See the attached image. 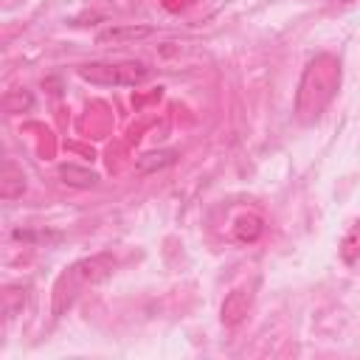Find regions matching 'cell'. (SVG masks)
<instances>
[{
	"label": "cell",
	"mask_w": 360,
	"mask_h": 360,
	"mask_svg": "<svg viewBox=\"0 0 360 360\" xmlns=\"http://www.w3.org/2000/svg\"><path fill=\"white\" fill-rule=\"evenodd\" d=\"M338 87H340V62L332 53L312 56L301 70L295 101H292L298 124H315L338 96Z\"/></svg>",
	"instance_id": "obj_1"
},
{
	"label": "cell",
	"mask_w": 360,
	"mask_h": 360,
	"mask_svg": "<svg viewBox=\"0 0 360 360\" xmlns=\"http://www.w3.org/2000/svg\"><path fill=\"white\" fill-rule=\"evenodd\" d=\"M112 267H115V256L112 253H96V256H87V259H79V262L68 264L53 281V295H51L53 318H62L76 304V298L87 287L104 281L112 273Z\"/></svg>",
	"instance_id": "obj_2"
},
{
	"label": "cell",
	"mask_w": 360,
	"mask_h": 360,
	"mask_svg": "<svg viewBox=\"0 0 360 360\" xmlns=\"http://www.w3.org/2000/svg\"><path fill=\"white\" fill-rule=\"evenodd\" d=\"M84 82L90 84H98V87H135V84H143L152 73L149 65L143 62H87V65H79L76 70Z\"/></svg>",
	"instance_id": "obj_3"
},
{
	"label": "cell",
	"mask_w": 360,
	"mask_h": 360,
	"mask_svg": "<svg viewBox=\"0 0 360 360\" xmlns=\"http://www.w3.org/2000/svg\"><path fill=\"white\" fill-rule=\"evenodd\" d=\"M250 304H253V287L242 284V287L231 290V292L225 295V301H222V309H219L222 323H225V326L242 323V321L248 318V312H250Z\"/></svg>",
	"instance_id": "obj_4"
},
{
	"label": "cell",
	"mask_w": 360,
	"mask_h": 360,
	"mask_svg": "<svg viewBox=\"0 0 360 360\" xmlns=\"http://www.w3.org/2000/svg\"><path fill=\"white\" fill-rule=\"evenodd\" d=\"M155 34V28L152 25H112V28H104L98 37H96V42L98 45H124V42H138V39H146V37H152Z\"/></svg>",
	"instance_id": "obj_5"
},
{
	"label": "cell",
	"mask_w": 360,
	"mask_h": 360,
	"mask_svg": "<svg viewBox=\"0 0 360 360\" xmlns=\"http://www.w3.org/2000/svg\"><path fill=\"white\" fill-rule=\"evenodd\" d=\"M22 191H25V174H22V169L14 160L6 158L3 166H0V197L6 202H11V200L22 197Z\"/></svg>",
	"instance_id": "obj_6"
},
{
	"label": "cell",
	"mask_w": 360,
	"mask_h": 360,
	"mask_svg": "<svg viewBox=\"0 0 360 360\" xmlns=\"http://www.w3.org/2000/svg\"><path fill=\"white\" fill-rule=\"evenodd\" d=\"M177 158H180L177 149L146 152V155H141V158L135 160V169H138V174H152V172H160V169H166V166H174Z\"/></svg>",
	"instance_id": "obj_7"
},
{
	"label": "cell",
	"mask_w": 360,
	"mask_h": 360,
	"mask_svg": "<svg viewBox=\"0 0 360 360\" xmlns=\"http://www.w3.org/2000/svg\"><path fill=\"white\" fill-rule=\"evenodd\" d=\"M59 177H62V183H68L73 188H93L98 183V174L93 169H84V166H76V163H62Z\"/></svg>",
	"instance_id": "obj_8"
},
{
	"label": "cell",
	"mask_w": 360,
	"mask_h": 360,
	"mask_svg": "<svg viewBox=\"0 0 360 360\" xmlns=\"http://www.w3.org/2000/svg\"><path fill=\"white\" fill-rule=\"evenodd\" d=\"M262 231H264V219L259 214H242L233 222V236H236V242H245V245L256 242L262 236Z\"/></svg>",
	"instance_id": "obj_9"
},
{
	"label": "cell",
	"mask_w": 360,
	"mask_h": 360,
	"mask_svg": "<svg viewBox=\"0 0 360 360\" xmlns=\"http://www.w3.org/2000/svg\"><path fill=\"white\" fill-rule=\"evenodd\" d=\"M340 259L346 262V264H354V262H360V217L346 228V233H343V239H340Z\"/></svg>",
	"instance_id": "obj_10"
},
{
	"label": "cell",
	"mask_w": 360,
	"mask_h": 360,
	"mask_svg": "<svg viewBox=\"0 0 360 360\" xmlns=\"http://www.w3.org/2000/svg\"><path fill=\"white\" fill-rule=\"evenodd\" d=\"M31 104H34V98H31L28 90H8L6 98H3L6 112H22V110H28Z\"/></svg>",
	"instance_id": "obj_11"
},
{
	"label": "cell",
	"mask_w": 360,
	"mask_h": 360,
	"mask_svg": "<svg viewBox=\"0 0 360 360\" xmlns=\"http://www.w3.org/2000/svg\"><path fill=\"white\" fill-rule=\"evenodd\" d=\"M338 3H352V0H338Z\"/></svg>",
	"instance_id": "obj_12"
}]
</instances>
